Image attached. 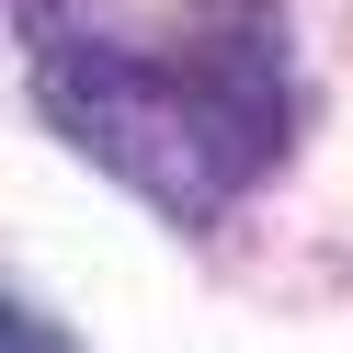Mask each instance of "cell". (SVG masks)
Wrapping results in <instances>:
<instances>
[{
  "label": "cell",
  "mask_w": 353,
  "mask_h": 353,
  "mask_svg": "<svg viewBox=\"0 0 353 353\" xmlns=\"http://www.w3.org/2000/svg\"><path fill=\"white\" fill-rule=\"evenodd\" d=\"M23 69L46 125L171 228H216L285 160V0H228L183 34H114L23 0Z\"/></svg>",
  "instance_id": "obj_1"
}]
</instances>
